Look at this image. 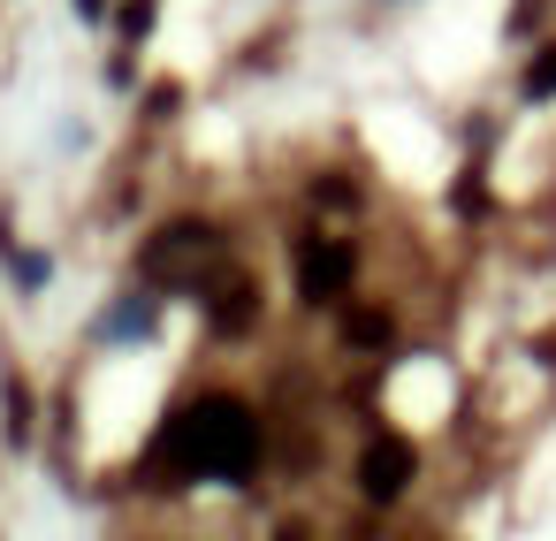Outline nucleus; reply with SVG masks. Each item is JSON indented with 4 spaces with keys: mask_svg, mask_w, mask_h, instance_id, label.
Segmentation results:
<instances>
[{
    "mask_svg": "<svg viewBox=\"0 0 556 541\" xmlns=\"http://www.w3.org/2000/svg\"><path fill=\"white\" fill-rule=\"evenodd\" d=\"M526 92H556V47H548V54L526 70Z\"/></svg>",
    "mask_w": 556,
    "mask_h": 541,
    "instance_id": "f03ea898",
    "label": "nucleus"
},
{
    "mask_svg": "<svg viewBox=\"0 0 556 541\" xmlns=\"http://www.w3.org/2000/svg\"><path fill=\"white\" fill-rule=\"evenodd\" d=\"M404 473H412V450H404V442H381V450L366 457V488H374V495H396Z\"/></svg>",
    "mask_w": 556,
    "mask_h": 541,
    "instance_id": "f257e3e1",
    "label": "nucleus"
}]
</instances>
